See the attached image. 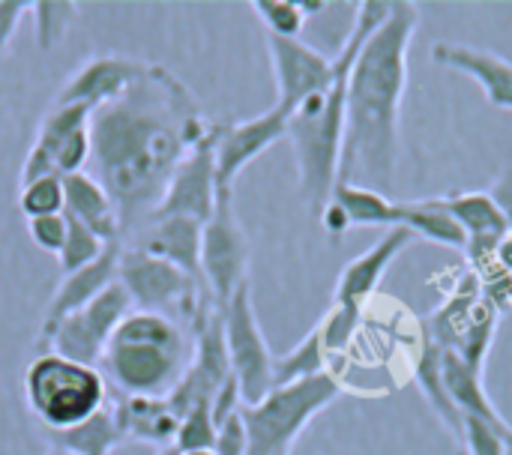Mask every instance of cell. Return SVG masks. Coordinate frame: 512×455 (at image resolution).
I'll use <instances>...</instances> for the list:
<instances>
[{"mask_svg":"<svg viewBox=\"0 0 512 455\" xmlns=\"http://www.w3.org/2000/svg\"><path fill=\"white\" fill-rule=\"evenodd\" d=\"M111 402L117 408L120 426L126 441H138V444H153L156 450L174 447L177 438V414L171 411V405L165 399H147V396H120L111 393Z\"/></svg>","mask_w":512,"mask_h":455,"instance_id":"23","label":"cell"},{"mask_svg":"<svg viewBox=\"0 0 512 455\" xmlns=\"http://www.w3.org/2000/svg\"><path fill=\"white\" fill-rule=\"evenodd\" d=\"M399 228L411 231V237H423L444 249H465L468 237L453 222V216L438 204V198L426 201H399Z\"/></svg>","mask_w":512,"mask_h":455,"instance_id":"26","label":"cell"},{"mask_svg":"<svg viewBox=\"0 0 512 455\" xmlns=\"http://www.w3.org/2000/svg\"><path fill=\"white\" fill-rule=\"evenodd\" d=\"M90 108L54 102L39 120L36 138L21 165V186L39 177H69L90 165Z\"/></svg>","mask_w":512,"mask_h":455,"instance_id":"10","label":"cell"},{"mask_svg":"<svg viewBox=\"0 0 512 455\" xmlns=\"http://www.w3.org/2000/svg\"><path fill=\"white\" fill-rule=\"evenodd\" d=\"M192 360V333L171 318L129 312L114 330L99 372L111 393L165 399Z\"/></svg>","mask_w":512,"mask_h":455,"instance_id":"3","label":"cell"},{"mask_svg":"<svg viewBox=\"0 0 512 455\" xmlns=\"http://www.w3.org/2000/svg\"><path fill=\"white\" fill-rule=\"evenodd\" d=\"M105 246H108V243H102V240H99L93 231H87L81 222L66 219V243H63V249H60V255H57L63 276L90 267V264L105 252Z\"/></svg>","mask_w":512,"mask_h":455,"instance_id":"30","label":"cell"},{"mask_svg":"<svg viewBox=\"0 0 512 455\" xmlns=\"http://www.w3.org/2000/svg\"><path fill=\"white\" fill-rule=\"evenodd\" d=\"M18 210L27 219L60 216L63 213V180L60 177H39V180L24 183L18 192Z\"/></svg>","mask_w":512,"mask_h":455,"instance_id":"32","label":"cell"},{"mask_svg":"<svg viewBox=\"0 0 512 455\" xmlns=\"http://www.w3.org/2000/svg\"><path fill=\"white\" fill-rule=\"evenodd\" d=\"M180 455H216L213 450H192V453H180Z\"/></svg>","mask_w":512,"mask_h":455,"instance_id":"40","label":"cell"},{"mask_svg":"<svg viewBox=\"0 0 512 455\" xmlns=\"http://www.w3.org/2000/svg\"><path fill=\"white\" fill-rule=\"evenodd\" d=\"M147 66V60L129 57V54H96L87 57L60 87L57 99L60 105H84L90 111L114 102Z\"/></svg>","mask_w":512,"mask_h":455,"instance_id":"16","label":"cell"},{"mask_svg":"<svg viewBox=\"0 0 512 455\" xmlns=\"http://www.w3.org/2000/svg\"><path fill=\"white\" fill-rule=\"evenodd\" d=\"M411 243H414V237L405 228L384 231L363 255H357L354 261H348L342 267L339 282H336V294H333V306L348 312V315L363 318V309L375 297V291L381 288L384 273Z\"/></svg>","mask_w":512,"mask_h":455,"instance_id":"15","label":"cell"},{"mask_svg":"<svg viewBox=\"0 0 512 455\" xmlns=\"http://www.w3.org/2000/svg\"><path fill=\"white\" fill-rule=\"evenodd\" d=\"M288 135V114L282 108H267L258 117L240 123H219L216 132V186L231 189L237 177L273 144Z\"/></svg>","mask_w":512,"mask_h":455,"instance_id":"14","label":"cell"},{"mask_svg":"<svg viewBox=\"0 0 512 455\" xmlns=\"http://www.w3.org/2000/svg\"><path fill=\"white\" fill-rule=\"evenodd\" d=\"M432 60L444 69L468 75L498 111H512V60L498 51L477 48L468 42H435Z\"/></svg>","mask_w":512,"mask_h":455,"instance_id":"18","label":"cell"},{"mask_svg":"<svg viewBox=\"0 0 512 455\" xmlns=\"http://www.w3.org/2000/svg\"><path fill=\"white\" fill-rule=\"evenodd\" d=\"M342 396V381L333 372L273 387L261 402L243 405V423L249 435L246 455H291L306 426Z\"/></svg>","mask_w":512,"mask_h":455,"instance_id":"6","label":"cell"},{"mask_svg":"<svg viewBox=\"0 0 512 455\" xmlns=\"http://www.w3.org/2000/svg\"><path fill=\"white\" fill-rule=\"evenodd\" d=\"M438 204L465 231L468 243H498L510 234V225L489 192H456L438 198Z\"/></svg>","mask_w":512,"mask_h":455,"instance_id":"25","label":"cell"},{"mask_svg":"<svg viewBox=\"0 0 512 455\" xmlns=\"http://www.w3.org/2000/svg\"><path fill=\"white\" fill-rule=\"evenodd\" d=\"M48 438H51V450H63L72 455H111L117 447L129 444L111 396L93 417H87L84 423L66 432H51Z\"/></svg>","mask_w":512,"mask_h":455,"instance_id":"24","label":"cell"},{"mask_svg":"<svg viewBox=\"0 0 512 455\" xmlns=\"http://www.w3.org/2000/svg\"><path fill=\"white\" fill-rule=\"evenodd\" d=\"M213 453L216 455H246L249 453V435H246L243 414H234V417H228L225 423H219V426H216Z\"/></svg>","mask_w":512,"mask_h":455,"instance_id":"36","label":"cell"},{"mask_svg":"<svg viewBox=\"0 0 512 455\" xmlns=\"http://www.w3.org/2000/svg\"><path fill=\"white\" fill-rule=\"evenodd\" d=\"M345 87L348 75L336 72V81L306 99L288 117V141L297 159V186L309 210L321 213L339 183L342 141H345Z\"/></svg>","mask_w":512,"mask_h":455,"instance_id":"4","label":"cell"},{"mask_svg":"<svg viewBox=\"0 0 512 455\" xmlns=\"http://www.w3.org/2000/svg\"><path fill=\"white\" fill-rule=\"evenodd\" d=\"M330 237H342L351 228H399V201L384 192L354 183H336L327 207L318 213Z\"/></svg>","mask_w":512,"mask_h":455,"instance_id":"19","label":"cell"},{"mask_svg":"<svg viewBox=\"0 0 512 455\" xmlns=\"http://www.w3.org/2000/svg\"><path fill=\"white\" fill-rule=\"evenodd\" d=\"M417 387H420V393L426 396V402H429V408L441 417V423L462 441V417H459V411H456V405L450 402V396H447V387H444V375H441V348L438 345H432L429 339H426V345H423V354H420V363H417Z\"/></svg>","mask_w":512,"mask_h":455,"instance_id":"28","label":"cell"},{"mask_svg":"<svg viewBox=\"0 0 512 455\" xmlns=\"http://www.w3.org/2000/svg\"><path fill=\"white\" fill-rule=\"evenodd\" d=\"M210 132L198 96L162 63H147L114 102L90 114L87 174L114 201L123 240L159 210L171 174Z\"/></svg>","mask_w":512,"mask_h":455,"instance_id":"1","label":"cell"},{"mask_svg":"<svg viewBox=\"0 0 512 455\" xmlns=\"http://www.w3.org/2000/svg\"><path fill=\"white\" fill-rule=\"evenodd\" d=\"M327 366H330V354L324 348L321 327H315L288 354H273V387H285V384H297V381L324 375V372H330Z\"/></svg>","mask_w":512,"mask_h":455,"instance_id":"27","label":"cell"},{"mask_svg":"<svg viewBox=\"0 0 512 455\" xmlns=\"http://www.w3.org/2000/svg\"><path fill=\"white\" fill-rule=\"evenodd\" d=\"M156 455H180V453H177V447H165V450H156Z\"/></svg>","mask_w":512,"mask_h":455,"instance_id":"39","label":"cell"},{"mask_svg":"<svg viewBox=\"0 0 512 455\" xmlns=\"http://www.w3.org/2000/svg\"><path fill=\"white\" fill-rule=\"evenodd\" d=\"M120 249L123 243H108L105 252L84 270H75L69 276L60 279L57 291L48 300V309L42 315V327H54L57 321H63L66 315L84 309L90 300H96L102 291H108L117 282V267H120Z\"/></svg>","mask_w":512,"mask_h":455,"instance_id":"20","label":"cell"},{"mask_svg":"<svg viewBox=\"0 0 512 455\" xmlns=\"http://www.w3.org/2000/svg\"><path fill=\"white\" fill-rule=\"evenodd\" d=\"M462 444L468 455H507L504 438L492 426L471 420V417L462 420Z\"/></svg>","mask_w":512,"mask_h":455,"instance_id":"34","label":"cell"},{"mask_svg":"<svg viewBox=\"0 0 512 455\" xmlns=\"http://www.w3.org/2000/svg\"><path fill=\"white\" fill-rule=\"evenodd\" d=\"M24 402L48 435L66 432L108 402V384L93 366L36 354L24 372Z\"/></svg>","mask_w":512,"mask_h":455,"instance_id":"5","label":"cell"},{"mask_svg":"<svg viewBox=\"0 0 512 455\" xmlns=\"http://www.w3.org/2000/svg\"><path fill=\"white\" fill-rule=\"evenodd\" d=\"M492 198H495V204L501 207V213H504V219H507V225H510V234H512V168H507L498 180H495V186H492V192H489Z\"/></svg>","mask_w":512,"mask_h":455,"instance_id":"38","label":"cell"},{"mask_svg":"<svg viewBox=\"0 0 512 455\" xmlns=\"http://www.w3.org/2000/svg\"><path fill=\"white\" fill-rule=\"evenodd\" d=\"M117 282L126 291L135 312L171 318L180 327H186L189 333H192L198 315L207 306H216L210 300V294L192 276H186L183 270H177L174 264H168L162 258L132 249V246L120 249Z\"/></svg>","mask_w":512,"mask_h":455,"instance_id":"7","label":"cell"},{"mask_svg":"<svg viewBox=\"0 0 512 455\" xmlns=\"http://www.w3.org/2000/svg\"><path fill=\"white\" fill-rule=\"evenodd\" d=\"M123 246L141 249L153 258H162L192 276L201 288V222L186 216H150ZM207 291V288H204Z\"/></svg>","mask_w":512,"mask_h":455,"instance_id":"17","label":"cell"},{"mask_svg":"<svg viewBox=\"0 0 512 455\" xmlns=\"http://www.w3.org/2000/svg\"><path fill=\"white\" fill-rule=\"evenodd\" d=\"M252 246L234 207V192L219 189L210 219L201 225V279L210 300L225 309V303L249 282Z\"/></svg>","mask_w":512,"mask_h":455,"instance_id":"8","label":"cell"},{"mask_svg":"<svg viewBox=\"0 0 512 455\" xmlns=\"http://www.w3.org/2000/svg\"><path fill=\"white\" fill-rule=\"evenodd\" d=\"M213 441H216V423H213L210 405H204V408L189 411V414L180 420V426H177V438H174V447H177V453L213 450Z\"/></svg>","mask_w":512,"mask_h":455,"instance_id":"33","label":"cell"},{"mask_svg":"<svg viewBox=\"0 0 512 455\" xmlns=\"http://www.w3.org/2000/svg\"><path fill=\"white\" fill-rule=\"evenodd\" d=\"M216 132L219 123H213V132L183 156L177 171L168 180V189L162 195V204L153 216H186L195 222H207L216 207Z\"/></svg>","mask_w":512,"mask_h":455,"instance_id":"13","label":"cell"},{"mask_svg":"<svg viewBox=\"0 0 512 455\" xmlns=\"http://www.w3.org/2000/svg\"><path fill=\"white\" fill-rule=\"evenodd\" d=\"M27 234L30 240L48 252V255H60L63 243H66V216H42V219H27Z\"/></svg>","mask_w":512,"mask_h":455,"instance_id":"35","label":"cell"},{"mask_svg":"<svg viewBox=\"0 0 512 455\" xmlns=\"http://www.w3.org/2000/svg\"><path fill=\"white\" fill-rule=\"evenodd\" d=\"M420 30V6L393 3L387 24L369 39L348 72L345 141L339 183L384 192L399 165V114L408 90L411 42Z\"/></svg>","mask_w":512,"mask_h":455,"instance_id":"2","label":"cell"},{"mask_svg":"<svg viewBox=\"0 0 512 455\" xmlns=\"http://www.w3.org/2000/svg\"><path fill=\"white\" fill-rule=\"evenodd\" d=\"M48 455H72V453H63V450H51Z\"/></svg>","mask_w":512,"mask_h":455,"instance_id":"41","label":"cell"},{"mask_svg":"<svg viewBox=\"0 0 512 455\" xmlns=\"http://www.w3.org/2000/svg\"><path fill=\"white\" fill-rule=\"evenodd\" d=\"M222 324H225V348H228L231 372L240 384L243 405H255L273 390V351L258 324L249 282L225 303Z\"/></svg>","mask_w":512,"mask_h":455,"instance_id":"11","label":"cell"},{"mask_svg":"<svg viewBox=\"0 0 512 455\" xmlns=\"http://www.w3.org/2000/svg\"><path fill=\"white\" fill-rule=\"evenodd\" d=\"M273 78H276V108L288 117L312 96L324 93L336 81L333 57L306 45L303 39H282L264 33Z\"/></svg>","mask_w":512,"mask_h":455,"instance_id":"12","label":"cell"},{"mask_svg":"<svg viewBox=\"0 0 512 455\" xmlns=\"http://www.w3.org/2000/svg\"><path fill=\"white\" fill-rule=\"evenodd\" d=\"M252 9L261 18L264 30L270 36H282V39H300V30L309 18L306 6L294 3V0H255Z\"/></svg>","mask_w":512,"mask_h":455,"instance_id":"31","label":"cell"},{"mask_svg":"<svg viewBox=\"0 0 512 455\" xmlns=\"http://www.w3.org/2000/svg\"><path fill=\"white\" fill-rule=\"evenodd\" d=\"M30 18H33V42L39 51H54L69 27L78 18V3L72 0H39L30 3Z\"/></svg>","mask_w":512,"mask_h":455,"instance_id":"29","label":"cell"},{"mask_svg":"<svg viewBox=\"0 0 512 455\" xmlns=\"http://www.w3.org/2000/svg\"><path fill=\"white\" fill-rule=\"evenodd\" d=\"M132 312V303L120 282H114L108 291H102L96 300H90L84 309L66 315L54 327L39 330L36 354H57L63 360L93 366L99 369V360L120 327V321Z\"/></svg>","mask_w":512,"mask_h":455,"instance_id":"9","label":"cell"},{"mask_svg":"<svg viewBox=\"0 0 512 455\" xmlns=\"http://www.w3.org/2000/svg\"><path fill=\"white\" fill-rule=\"evenodd\" d=\"M441 375H444V387L450 402L456 405L459 417H471L480 420L486 426H492L501 438H510L512 423L504 420V414L495 408L486 384H483V372L471 369L462 357H456L453 351H441Z\"/></svg>","mask_w":512,"mask_h":455,"instance_id":"21","label":"cell"},{"mask_svg":"<svg viewBox=\"0 0 512 455\" xmlns=\"http://www.w3.org/2000/svg\"><path fill=\"white\" fill-rule=\"evenodd\" d=\"M63 216L81 222L102 243H120L123 240L114 201L87 171L63 177Z\"/></svg>","mask_w":512,"mask_h":455,"instance_id":"22","label":"cell"},{"mask_svg":"<svg viewBox=\"0 0 512 455\" xmlns=\"http://www.w3.org/2000/svg\"><path fill=\"white\" fill-rule=\"evenodd\" d=\"M30 12V3H21V0H0V54L9 48L21 18Z\"/></svg>","mask_w":512,"mask_h":455,"instance_id":"37","label":"cell"}]
</instances>
